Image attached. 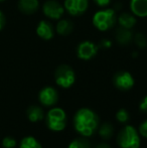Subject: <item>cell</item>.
Instances as JSON below:
<instances>
[{
    "instance_id": "11",
    "label": "cell",
    "mask_w": 147,
    "mask_h": 148,
    "mask_svg": "<svg viewBox=\"0 0 147 148\" xmlns=\"http://www.w3.org/2000/svg\"><path fill=\"white\" fill-rule=\"evenodd\" d=\"M36 33L40 38L44 40H49L55 35V29L51 22L46 20H41L36 27Z\"/></svg>"
},
{
    "instance_id": "9",
    "label": "cell",
    "mask_w": 147,
    "mask_h": 148,
    "mask_svg": "<svg viewBox=\"0 0 147 148\" xmlns=\"http://www.w3.org/2000/svg\"><path fill=\"white\" fill-rule=\"evenodd\" d=\"M65 10L72 16H81L89 7L88 0H65Z\"/></svg>"
},
{
    "instance_id": "20",
    "label": "cell",
    "mask_w": 147,
    "mask_h": 148,
    "mask_svg": "<svg viewBox=\"0 0 147 148\" xmlns=\"http://www.w3.org/2000/svg\"><path fill=\"white\" fill-rule=\"evenodd\" d=\"M69 148H91V145L86 138H76L70 143Z\"/></svg>"
},
{
    "instance_id": "15",
    "label": "cell",
    "mask_w": 147,
    "mask_h": 148,
    "mask_svg": "<svg viewBox=\"0 0 147 148\" xmlns=\"http://www.w3.org/2000/svg\"><path fill=\"white\" fill-rule=\"evenodd\" d=\"M117 22L119 23V26H121V27L127 28V29H132L136 25V23H137V20H136L135 15L128 13V12H124L119 17H117Z\"/></svg>"
},
{
    "instance_id": "28",
    "label": "cell",
    "mask_w": 147,
    "mask_h": 148,
    "mask_svg": "<svg viewBox=\"0 0 147 148\" xmlns=\"http://www.w3.org/2000/svg\"><path fill=\"white\" fill-rule=\"evenodd\" d=\"M6 23V18H5V15H4L3 12L0 10V30H2V28L4 27Z\"/></svg>"
},
{
    "instance_id": "25",
    "label": "cell",
    "mask_w": 147,
    "mask_h": 148,
    "mask_svg": "<svg viewBox=\"0 0 147 148\" xmlns=\"http://www.w3.org/2000/svg\"><path fill=\"white\" fill-rule=\"evenodd\" d=\"M139 132L143 137L147 138V120L143 121L139 126Z\"/></svg>"
},
{
    "instance_id": "7",
    "label": "cell",
    "mask_w": 147,
    "mask_h": 148,
    "mask_svg": "<svg viewBox=\"0 0 147 148\" xmlns=\"http://www.w3.org/2000/svg\"><path fill=\"white\" fill-rule=\"evenodd\" d=\"M98 51L99 47L96 43L90 40H85L80 42L77 47V56L80 60H89L96 57Z\"/></svg>"
},
{
    "instance_id": "24",
    "label": "cell",
    "mask_w": 147,
    "mask_h": 148,
    "mask_svg": "<svg viewBox=\"0 0 147 148\" xmlns=\"http://www.w3.org/2000/svg\"><path fill=\"white\" fill-rule=\"evenodd\" d=\"M99 49H110L112 47V42L111 40L109 39H102L99 43Z\"/></svg>"
},
{
    "instance_id": "3",
    "label": "cell",
    "mask_w": 147,
    "mask_h": 148,
    "mask_svg": "<svg viewBox=\"0 0 147 148\" xmlns=\"http://www.w3.org/2000/svg\"><path fill=\"white\" fill-rule=\"evenodd\" d=\"M117 142L120 148H139L140 137L133 126H125L117 136Z\"/></svg>"
},
{
    "instance_id": "5",
    "label": "cell",
    "mask_w": 147,
    "mask_h": 148,
    "mask_svg": "<svg viewBox=\"0 0 147 148\" xmlns=\"http://www.w3.org/2000/svg\"><path fill=\"white\" fill-rule=\"evenodd\" d=\"M55 83L57 86L64 89H68L74 85L76 81V74L74 70L68 64H62L57 66L55 73Z\"/></svg>"
},
{
    "instance_id": "29",
    "label": "cell",
    "mask_w": 147,
    "mask_h": 148,
    "mask_svg": "<svg viewBox=\"0 0 147 148\" xmlns=\"http://www.w3.org/2000/svg\"><path fill=\"white\" fill-rule=\"evenodd\" d=\"M96 148H111V147L108 144H106V143H101V144L97 145Z\"/></svg>"
},
{
    "instance_id": "10",
    "label": "cell",
    "mask_w": 147,
    "mask_h": 148,
    "mask_svg": "<svg viewBox=\"0 0 147 148\" xmlns=\"http://www.w3.org/2000/svg\"><path fill=\"white\" fill-rule=\"evenodd\" d=\"M38 99L43 106L49 107V106H53L55 104H57L59 100V94L57 90L53 87H45L39 92Z\"/></svg>"
},
{
    "instance_id": "6",
    "label": "cell",
    "mask_w": 147,
    "mask_h": 148,
    "mask_svg": "<svg viewBox=\"0 0 147 148\" xmlns=\"http://www.w3.org/2000/svg\"><path fill=\"white\" fill-rule=\"evenodd\" d=\"M65 7L57 0H47L42 5V12L46 17L51 19L59 20L65 13Z\"/></svg>"
},
{
    "instance_id": "4",
    "label": "cell",
    "mask_w": 147,
    "mask_h": 148,
    "mask_svg": "<svg viewBox=\"0 0 147 148\" xmlns=\"http://www.w3.org/2000/svg\"><path fill=\"white\" fill-rule=\"evenodd\" d=\"M67 114L62 108H53L46 115V126L53 131H62L67 126Z\"/></svg>"
},
{
    "instance_id": "1",
    "label": "cell",
    "mask_w": 147,
    "mask_h": 148,
    "mask_svg": "<svg viewBox=\"0 0 147 148\" xmlns=\"http://www.w3.org/2000/svg\"><path fill=\"white\" fill-rule=\"evenodd\" d=\"M99 117L94 111L88 108L80 109L74 117V126L78 133L84 137H90L98 130Z\"/></svg>"
},
{
    "instance_id": "2",
    "label": "cell",
    "mask_w": 147,
    "mask_h": 148,
    "mask_svg": "<svg viewBox=\"0 0 147 148\" xmlns=\"http://www.w3.org/2000/svg\"><path fill=\"white\" fill-rule=\"evenodd\" d=\"M117 22V15L115 9L106 8L97 11L93 16V24L100 31H106L115 26Z\"/></svg>"
},
{
    "instance_id": "13",
    "label": "cell",
    "mask_w": 147,
    "mask_h": 148,
    "mask_svg": "<svg viewBox=\"0 0 147 148\" xmlns=\"http://www.w3.org/2000/svg\"><path fill=\"white\" fill-rule=\"evenodd\" d=\"M130 10L137 17H146L147 0H130Z\"/></svg>"
},
{
    "instance_id": "23",
    "label": "cell",
    "mask_w": 147,
    "mask_h": 148,
    "mask_svg": "<svg viewBox=\"0 0 147 148\" xmlns=\"http://www.w3.org/2000/svg\"><path fill=\"white\" fill-rule=\"evenodd\" d=\"M16 140L12 137H5L2 140V147L3 148H15Z\"/></svg>"
},
{
    "instance_id": "21",
    "label": "cell",
    "mask_w": 147,
    "mask_h": 148,
    "mask_svg": "<svg viewBox=\"0 0 147 148\" xmlns=\"http://www.w3.org/2000/svg\"><path fill=\"white\" fill-rule=\"evenodd\" d=\"M133 40L135 42V45H137L139 49H145L147 47V38L146 36L141 32L136 33L133 36Z\"/></svg>"
},
{
    "instance_id": "27",
    "label": "cell",
    "mask_w": 147,
    "mask_h": 148,
    "mask_svg": "<svg viewBox=\"0 0 147 148\" xmlns=\"http://www.w3.org/2000/svg\"><path fill=\"white\" fill-rule=\"evenodd\" d=\"M95 3L100 7H106L109 3L111 2V0H93Z\"/></svg>"
},
{
    "instance_id": "30",
    "label": "cell",
    "mask_w": 147,
    "mask_h": 148,
    "mask_svg": "<svg viewBox=\"0 0 147 148\" xmlns=\"http://www.w3.org/2000/svg\"><path fill=\"white\" fill-rule=\"evenodd\" d=\"M3 1H5V0H0V2H3Z\"/></svg>"
},
{
    "instance_id": "8",
    "label": "cell",
    "mask_w": 147,
    "mask_h": 148,
    "mask_svg": "<svg viewBox=\"0 0 147 148\" xmlns=\"http://www.w3.org/2000/svg\"><path fill=\"white\" fill-rule=\"evenodd\" d=\"M113 84L118 90L121 91H128L134 86V78L129 72L121 71L114 75Z\"/></svg>"
},
{
    "instance_id": "16",
    "label": "cell",
    "mask_w": 147,
    "mask_h": 148,
    "mask_svg": "<svg viewBox=\"0 0 147 148\" xmlns=\"http://www.w3.org/2000/svg\"><path fill=\"white\" fill-rule=\"evenodd\" d=\"M74 30V23L69 19H59L57 26H55V31L59 35L67 36L70 35Z\"/></svg>"
},
{
    "instance_id": "18",
    "label": "cell",
    "mask_w": 147,
    "mask_h": 148,
    "mask_svg": "<svg viewBox=\"0 0 147 148\" xmlns=\"http://www.w3.org/2000/svg\"><path fill=\"white\" fill-rule=\"evenodd\" d=\"M19 148H42V146L34 137L27 136L20 141Z\"/></svg>"
},
{
    "instance_id": "22",
    "label": "cell",
    "mask_w": 147,
    "mask_h": 148,
    "mask_svg": "<svg viewBox=\"0 0 147 148\" xmlns=\"http://www.w3.org/2000/svg\"><path fill=\"white\" fill-rule=\"evenodd\" d=\"M116 118L119 122L121 123H126L129 120V113L127 112V110L125 109H120L119 111L116 113Z\"/></svg>"
},
{
    "instance_id": "26",
    "label": "cell",
    "mask_w": 147,
    "mask_h": 148,
    "mask_svg": "<svg viewBox=\"0 0 147 148\" xmlns=\"http://www.w3.org/2000/svg\"><path fill=\"white\" fill-rule=\"evenodd\" d=\"M139 108L142 112H145V113H147V96L142 99L141 103H140V105H139Z\"/></svg>"
},
{
    "instance_id": "12",
    "label": "cell",
    "mask_w": 147,
    "mask_h": 148,
    "mask_svg": "<svg viewBox=\"0 0 147 148\" xmlns=\"http://www.w3.org/2000/svg\"><path fill=\"white\" fill-rule=\"evenodd\" d=\"M133 33H132L131 29H127L124 27H117L116 29V34L115 38L117 43H119L120 45H128L131 43V41L133 40Z\"/></svg>"
},
{
    "instance_id": "17",
    "label": "cell",
    "mask_w": 147,
    "mask_h": 148,
    "mask_svg": "<svg viewBox=\"0 0 147 148\" xmlns=\"http://www.w3.org/2000/svg\"><path fill=\"white\" fill-rule=\"evenodd\" d=\"M26 114L30 122H38L44 118V112L38 106H30L26 111Z\"/></svg>"
},
{
    "instance_id": "19",
    "label": "cell",
    "mask_w": 147,
    "mask_h": 148,
    "mask_svg": "<svg viewBox=\"0 0 147 148\" xmlns=\"http://www.w3.org/2000/svg\"><path fill=\"white\" fill-rule=\"evenodd\" d=\"M98 132H99V135H100L103 139H109L113 136L114 128L111 123H104V124H102V126L99 128Z\"/></svg>"
},
{
    "instance_id": "14",
    "label": "cell",
    "mask_w": 147,
    "mask_h": 148,
    "mask_svg": "<svg viewBox=\"0 0 147 148\" xmlns=\"http://www.w3.org/2000/svg\"><path fill=\"white\" fill-rule=\"evenodd\" d=\"M39 7L38 0H19L18 8L22 13L32 14L37 11Z\"/></svg>"
}]
</instances>
